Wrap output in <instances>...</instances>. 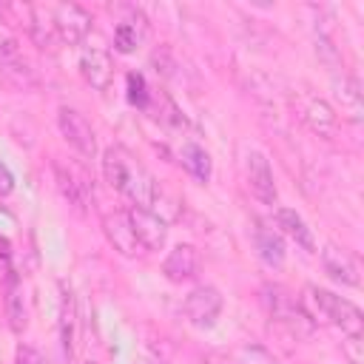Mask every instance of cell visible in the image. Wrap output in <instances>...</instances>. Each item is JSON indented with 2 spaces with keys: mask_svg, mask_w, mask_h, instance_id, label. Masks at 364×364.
Here are the masks:
<instances>
[{
  "mask_svg": "<svg viewBox=\"0 0 364 364\" xmlns=\"http://www.w3.org/2000/svg\"><path fill=\"white\" fill-rule=\"evenodd\" d=\"M54 179H57V188L63 193V199H68V205H74L77 210H85L94 191L91 185L85 182L82 173H77L74 168H65L63 162H54Z\"/></svg>",
  "mask_w": 364,
  "mask_h": 364,
  "instance_id": "obj_13",
  "label": "cell"
},
{
  "mask_svg": "<svg viewBox=\"0 0 364 364\" xmlns=\"http://www.w3.org/2000/svg\"><path fill=\"white\" fill-rule=\"evenodd\" d=\"M222 307H225L222 293H219L213 284H199V287H193V290L185 296V301H182V313H185V318H188L196 330H210V327L219 321Z\"/></svg>",
  "mask_w": 364,
  "mask_h": 364,
  "instance_id": "obj_4",
  "label": "cell"
},
{
  "mask_svg": "<svg viewBox=\"0 0 364 364\" xmlns=\"http://www.w3.org/2000/svg\"><path fill=\"white\" fill-rule=\"evenodd\" d=\"M125 82H128V102L136 105V108H148L151 94H148V85H145V77L139 71H131L125 77Z\"/></svg>",
  "mask_w": 364,
  "mask_h": 364,
  "instance_id": "obj_24",
  "label": "cell"
},
{
  "mask_svg": "<svg viewBox=\"0 0 364 364\" xmlns=\"http://www.w3.org/2000/svg\"><path fill=\"white\" fill-rule=\"evenodd\" d=\"M341 353L347 355L350 364H364V341H361V336H347L341 341Z\"/></svg>",
  "mask_w": 364,
  "mask_h": 364,
  "instance_id": "obj_26",
  "label": "cell"
},
{
  "mask_svg": "<svg viewBox=\"0 0 364 364\" xmlns=\"http://www.w3.org/2000/svg\"><path fill=\"white\" fill-rule=\"evenodd\" d=\"M80 74L94 91H108L111 82H114V60H111V54L105 48H100V46H88L80 54Z\"/></svg>",
  "mask_w": 364,
  "mask_h": 364,
  "instance_id": "obj_9",
  "label": "cell"
},
{
  "mask_svg": "<svg viewBox=\"0 0 364 364\" xmlns=\"http://www.w3.org/2000/svg\"><path fill=\"white\" fill-rule=\"evenodd\" d=\"M51 23L57 31V40L65 46H80L94 26V17L80 3H57L51 6Z\"/></svg>",
  "mask_w": 364,
  "mask_h": 364,
  "instance_id": "obj_5",
  "label": "cell"
},
{
  "mask_svg": "<svg viewBox=\"0 0 364 364\" xmlns=\"http://www.w3.org/2000/svg\"><path fill=\"white\" fill-rule=\"evenodd\" d=\"M0 77L6 85H11L14 91H34L40 85L37 71L23 60V57H11V60H0Z\"/></svg>",
  "mask_w": 364,
  "mask_h": 364,
  "instance_id": "obj_18",
  "label": "cell"
},
{
  "mask_svg": "<svg viewBox=\"0 0 364 364\" xmlns=\"http://www.w3.org/2000/svg\"><path fill=\"white\" fill-rule=\"evenodd\" d=\"M276 228L284 236H290L301 250H316L313 230L307 228V222L301 219V213H296L293 208H276Z\"/></svg>",
  "mask_w": 364,
  "mask_h": 364,
  "instance_id": "obj_17",
  "label": "cell"
},
{
  "mask_svg": "<svg viewBox=\"0 0 364 364\" xmlns=\"http://www.w3.org/2000/svg\"><path fill=\"white\" fill-rule=\"evenodd\" d=\"M262 304H264L267 316H270L276 324L287 327L290 333L307 336V333L313 330V318L304 313L301 301H296V296H290L282 284H264V287H262Z\"/></svg>",
  "mask_w": 364,
  "mask_h": 364,
  "instance_id": "obj_3",
  "label": "cell"
},
{
  "mask_svg": "<svg viewBox=\"0 0 364 364\" xmlns=\"http://www.w3.org/2000/svg\"><path fill=\"white\" fill-rule=\"evenodd\" d=\"M179 159H182L185 171H188L193 179H199V182H208V179H210V173H213V162H210V154H208L202 145H196V142H185L182 151H179Z\"/></svg>",
  "mask_w": 364,
  "mask_h": 364,
  "instance_id": "obj_20",
  "label": "cell"
},
{
  "mask_svg": "<svg viewBox=\"0 0 364 364\" xmlns=\"http://www.w3.org/2000/svg\"><path fill=\"white\" fill-rule=\"evenodd\" d=\"M82 364H97V361H82Z\"/></svg>",
  "mask_w": 364,
  "mask_h": 364,
  "instance_id": "obj_30",
  "label": "cell"
},
{
  "mask_svg": "<svg viewBox=\"0 0 364 364\" xmlns=\"http://www.w3.org/2000/svg\"><path fill=\"white\" fill-rule=\"evenodd\" d=\"M11 191H14V173L9 171V165L0 162V196H6Z\"/></svg>",
  "mask_w": 364,
  "mask_h": 364,
  "instance_id": "obj_29",
  "label": "cell"
},
{
  "mask_svg": "<svg viewBox=\"0 0 364 364\" xmlns=\"http://www.w3.org/2000/svg\"><path fill=\"white\" fill-rule=\"evenodd\" d=\"M6 318H9V327L11 333H23L26 324H28V316H26V301H23V290L17 282L9 284L6 290Z\"/></svg>",
  "mask_w": 364,
  "mask_h": 364,
  "instance_id": "obj_22",
  "label": "cell"
},
{
  "mask_svg": "<svg viewBox=\"0 0 364 364\" xmlns=\"http://www.w3.org/2000/svg\"><path fill=\"white\" fill-rule=\"evenodd\" d=\"M336 97L341 100V111L350 119H361V85L355 77L344 74L341 82H336Z\"/></svg>",
  "mask_w": 364,
  "mask_h": 364,
  "instance_id": "obj_21",
  "label": "cell"
},
{
  "mask_svg": "<svg viewBox=\"0 0 364 364\" xmlns=\"http://www.w3.org/2000/svg\"><path fill=\"white\" fill-rule=\"evenodd\" d=\"M20 57V40L0 23V60H11Z\"/></svg>",
  "mask_w": 364,
  "mask_h": 364,
  "instance_id": "obj_27",
  "label": "cell"
},
{
  "mask_svg": "<svg viewBox=\"0 0 364 364\" xmlns=\"http://www.w3.org/2000/svg\"><path fill=\"white\" fill-rule=\"evenodd\" d=\"M125 216L131 222V230H134L139 247H145V250H162L165 247V242H168V222L154 208L131 205L125 210Z\"/></svg>",
  "mask_w": 364,
  "mask_h": 364,
  "instance_id": "obj_7",
  "label": "cell"
},
{
  "mask_svg": "<svg viewBox=\"0 0 364 364\" xmlns=\"http://www.w3.org/2000/svg\"><path fill=\"white\" fill-rule=\"evenodd\" d=\"M228 364H282V358L273 355L267 347H262L256 341H247V344H239L228 355Z\"/></svg>",
  "mask_w": 364,
  "mask_h": 364,
  "instance_id": "obj_23",
  "label": "cell"
},
{
  "mask_svg": "<svg viewBox=\"0 0 364 364\" xmlns=\"http://www.w3.org/2000/svg\"><path fill=\"white\" fill-rule=\"evenodd\" d=\"M57 125H60L63 139H65L82 159H94V156H97V134H94L91 122H88L77 108L63 105V108L57 111Z\"/></svg>",
  "mask_w": 364,
  "mask_h": 364,
  "instance_id": "obj_6",
  "label": "cell"
},
{
  "mask_svg": "<svg viewBox=\"0 0 364 364\" xmlns=\"http://www.w3.org/2000/svg\"><path fill=\"white\" fill-rule=\"evenodd\" d=\"M296 111H299V119H301L316 136L330 139V136L338 131V114H336V108H333L324 97L304 94V97L296 102Z\"/></svg>",
  "mask_w": 364,
  "mask_h": 364,
  "instance_id": "obj_8",
  "label": "cell"
},
{
  "mask_svg": "<svg viewBox=\"0 0 364 364\" xmlns=\"http://www.w3.org/2000/svg\"><path fill=\"white\" fill-rule=\"evenodd\" d=\"M321 267L324 273L338 282V284H347V287H358L361 284V270H358V262L350 250L344 247H336V245H324L321 250Z\"/></svg>",
  "mask_w": 364,
  "mask_h": 364,
  "instance_id": "obj_11",
  "label": "cell"
},
{
  "mask_svg": "<svg viewBox=\"0 0 364 364\" xmlns=\"http://www.w3.org/2000/svg\"><path fill=\"white\" fill-rule=\"evenodd\" d=\"M301 307L310 318H321L333 327H338L344 336H361L364 330V313L358 304H353L344 296H336L318 284H307L301 296Z\"/></svg>",
  "mask_w": 364,
  "mask_h": 364,
  "instance_id": "obj_2",
  "label": "cell"
},
{
  "mask_svg": "<svg viewBox=\"0 0 364 364\" xmlns=\"http://www.w3.org/2000/svg\"><path fill=\"white\" fill-rule=\"evenodd\" d=\"M102 233L105 239L111 242V247L119 253V256H136L139 253V242L131 230V222L125 216V210H111L102 216Z\"/></svg>",
  "mask_w": 364,
  "mask_h": 364,
  "instance_id": "obj_12",
  "label": "cell"
},
{
  "mask_svg": "<svg viewBox=\"0 0 364 364\" xmlns=\"http://www.w3.org/2000/svg\"><path fill=\"white\" fill-rule=\"evenodd\" d=\"M102 173L105 182L111 188H117L119 193H125L134 205H154L156 202V182L154 176L119 145L105 148L102 154Z\"/></svg>",
  "mask_w": 364,
  "mask_h": 364,
  "instance_id": "obj_1",
  "label": "cell"
},
{
  "mask_svg": "<svg viewBox=\"0 0 364 364\" xmlns=\"http://www.w3.org/2000/svg\"><path fill=\"white\" fill-rule=\"evenodd\" d=\"M199 270V253L193 245H173L162 262V273L168 282H188Z\"/></svg>",
  "mask_w": 364,
  "mask_h": 364,
  "instance_id": "obj_14",
  "label": "cell"
},
{
  "mask_svg": "<svg viewBox=\"0 0 364 364\" xmlns=\"http://www.w3.org/2000/svg\"><path fill=\"white\" fill-rule=\"evenodd\" d=\"M245 173H247L250 193L262 205H273L276 196H279V191H276V179H273V168H270L267 156L259 154V151H250L247 154V162H245Z\"/></svg>",
  "mask_w": 364,
  "mask_h": 364,
  "instance_id": "obj_10",
  "label": "cell"
},
{
  "mask_svg": "<svg viewBox=\"0 0 364 364\" xmlns=\"http://www.w3.org/2000/svg\"><path fill=\"white\" fill-rule=\"evenodd\" d=\"M28 34L34 40L37 48L43 51H54L57 48V31H54V23H51V6H28Z\"/></svg>",
  "mask_w": 364,
  "mask_h": 364,
  "instance_id": "obj_16",
  "label": "cell"
},
{
  "mask_svg": "<svg viewBox=\"0 0 364 364\" xmlns=\"http://www.w3.org/2000/svg\"><path fill=\"white\" fill-rule=\"evenodd\" d=\"M253 245H256V253L259 259L267 264V267H282L284 264V239L276 228L264 225L262 219L256 222L253 228Z\"/></svg>",
  "mask_w": 364,
  "mask_h": 364,
  "instance_id": "obj_15",
  "label": "cell"
},
{
  "mask_svg": "<svg viewBox=\"0 0 364 364\" xmlns=\"http://www.w3.org/2000/svg\"><path fill=\"white\" fill-rule=\"evenodd\" d=\"M17 364H46V361L34 347L23 344V347H17Z\"/></svg>",
  "mask_w": 364,
  "mask_h": 364,
  "instance_id": "obj_28",
  "label": "cell"
},
{
  "mask_svg": "<svg viewBox=\"0 0 364 364\" xmlns=\"http://www.w3.org/2000/svg\"><path fill=\"white\" fill-rule=\"evenodd\" d=\"M114 46H117V51H122V54L136 51V46H139L136 26H131V23H119V26L114 28Z\"/></svg>",
  "mask_w": 364,
  "mask_h": 364,
  "instance_id": "obj_25",
  "label": "cell"
},
{
  "mask_svg": "<svg viewBox=\"0 0 364 364\" xmlns=\"http://www.w3.org/2000/svg\"><path fill=\"white\" fill-rule=\"evenodd\" d=\"M63 296H60V341H63V353L65 358L74 355V338H77V301H74V293L71 287H60Z\"/></svg>",
  "mask_w": 364,
  "mask_h": 364,
  "instance_id": "obj_19",
  "label": "cell"
}]
</instances>
